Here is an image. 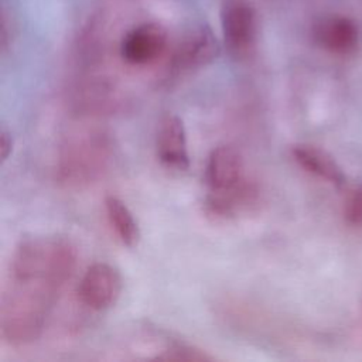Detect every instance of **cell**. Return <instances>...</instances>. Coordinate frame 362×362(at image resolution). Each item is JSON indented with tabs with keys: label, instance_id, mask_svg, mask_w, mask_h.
<instances>
[{
	"label": "cell",
	"instance_id": "7a4b0ae2",
	"mask_svg": "<svg viewBox=\"0 0 362 362\" xmlns=\"http://www.w3.org/2000/svg\"><path fill=\"white\" fill-rule=\"evenodd\" d=\"M58 296L35 287L10 283L0 303V335L13 346L35 342Z\"/></svg>",
	"mask_w": 362,
	"mask_h": 362
},
{
	"label": "cell",
	"instance_id": "5bb4252c",
	"mask_svg": "<svg viewBox=\"0 0 362 362\" xmlns=\"http://www.w3.org/2000/svg\"><path fill=\"white\" fill-rule=\"evenodd\" d=\"M153 359L165 362H211L215 358L195 345L173 342L165 346L160 354H157Z\"/></svg>",
	"mask_w": 362,
	"mask_h": 362
},
{
	"label": "cell",
	"instance_id": "6da1fadb",
	"mask_svg": "<svg viewBox=\"0 0 362 362\" xmlns=\"http://www.w3.org/2000/svg\"><path fill=\"white\" fill-rule=\"evenodd\" d=\"M76 260V246L65 236L24 238L11 256L10 283L38 286L59 296L74 274Z\"/></svg>",
	"mask_w": 362,
	"mask_h": 362
},
{
	"label": "cell",
	"instance_id": "8fae6325",
	"mask_svg": "<svg viewBox=\"0 0 362 362\" xmlns=\"http://www.w3.org/2000/svg\"><path fill=\"white\" fill-rule=\"evenodd\" d=\"M311 34L315 44L331 54L348 55L358 47V27L345 16L327 14L320 17L313 24Z\"/></svg>",
	"mask_w": 362,
	"mask_h": 362
},
{
	"label": "cell",
	"instance_id": "ba28073f",
	"mask_svg": "<svg viewBox=\"0 0 362 362\" xmlns=\"http://www.w3.org/2000/svg\"><path fill=\"white\" fill-rule=\"evenodd\" d=\"M249 177L250 175L246 174L245 158L233 146L222 144L209 153L204 173L208 192L232 189L245 182Z\"/></svg>",
	"mask_w": 362,
	"mask_h": 362
},
{
	"label": "cell",
	"instance_id": "277c9868",
	"mask_svg": "<svg viewBox=\"0 0 362 362\" xmlns=\"http://www.w3.org/2000/svg\"><path fill=\"white\" fill-rule=\"evenodd\" d=\"M221 25L228 51L235 58H246L255 49L259 21L247 0H225L221 7Z\"/></svg>",
	"mask_w": 362,
	"mask_h": 362
},
{
	"label": "cell",
	"instance_id": "9a60e30c",
	"mask_svg": "<svg viewBox=\"0 0 362 362\" xmlns=\"http://www.w3.org/2000/svg\"><path fill=\"white\" fill-rule=\"evenodd\" d=\"M344 216L349 225L362 226V185H355L346 191Z\"/></svg>",
	"mask_w": 362,
	"mask_h": 362
},
{
	"label": "cell",
	"instance_id": "5b68a950",
	"mask_svg": "<svg viewBox=\"0 0 362 362\" xmlns=\"http://www.w3.org/2000/svg\"><path fill=\"white\" fill-rule=\"evenodd\" d=\"M123 290L120 272L105 262L90 264L78 284L79 301L93 311H105L113 307Z\"/></svg>",
	"mask_w": 362,
	"mask_h": 362
},
{
	"label": "cell",
	"instance_id": "7c38bea8",
	"mask_svg": "<svg viewBox=\"0 0 362 362\" xmlns=\"http://www.w3.org/2000/svg\"><path fill=\"white\" fill-rule=\"evenodd\" d=\"M291 156L294 161L307 173L327 182H331L338 188L345 184L342 168L324 148L307 143H300L291 147Z\"/></svg>",
	"mask_w": 362,
	"mask_h": 362
},
{
	"label": "cell",
	"instance_id": "52a82bcc",
	"mask_svg": "<svg viewBox=\"0 0 362 362\" xmlns=\"http://www.w3.org/2000/svg\"><path fill=\"white\" fill-rule=\"evenodd\" d=\"M167 31L158 23H143L126 33L120 42V57L133 66L156 62L167 48Z\"/></svg>",
	"mask_w": 362,
	"mask_h": 362
},
{
	"label": "cell",
	"instance_id": "9c48e42d",
	"mask_svg": "<svg viewBox=\"0 0 362 362\" xmlns=\"http://www.w3.org/2000/svg\"><path fill=\"white\" fill-rule=\"evenodd\" d=\"M262 191L257 181L249 177L240 185L221 192H208L204 199V211L218 221L235 219L253 211L260 202Z\"/></svg>",
	"mask_w": 362,
	"mask_h": 362
},
{
	"label": "cell",
	"instance_id": "8992f818",
	"mask_svg": "<svg viewBox=\"0 0 362 362\" xmlns=\"http://www.w3.org/2000/svg\"><path fill=\"white\" fill-rule=\"evenodd\" d=\"M219 52L221 45L212 28L205 23L195 24L177 44L171 59V68L178 74L191 72L215 61Z\"/></svg>",
	"mask_w": 362,
	"mask_h": 362
},
{
	"label": "cell",
	"instance_id": "4fadbf2b",
	"mask_svg": "<svg viewBox=\"0 0 362 362\" xmlns=\"http://www.w3.org/2000/svg\"><path fill=\"white\" fill-rule=\"evenodd\" d=\"M105 211L112 230L126 247H136L140 242V228L129 206L116 195L105 198Z\"/></svg>",
	"mask_w": 362,
	"mask_h": 362
},
{
	"label": "cell",
	"instance_id": "3957f363",
	"mask_svg": "<svg viewBox=\"0 0 362 362\" xmlns=\"http://www.w3.org/2000/svg\"><path fill=\"white\" fill-rule=\"evenodd\" d=\"M115 146L112 137L102 130L71 136L61 146L57 164V181L72 189L96 182L112 164Z\"/></svg>",
	"mask_w": 362,
	"mask_h": 362
},
{
	"label": "cell",
	"instance_id": "30bf717a",
	"mask_svg": "<svg viewBox=\"0 0 362 362\" xmlns=\"http://www.w3.org/2000/svg\"><path fill=\"white\" fill-rule=\"evenodd\" d=\"M156 154L160 163L175 171H185L189 167L188 141L184 122L174 113H167L161 117L157 137Z\"/></svg>",
	"mask_w": 362,
	"mask_h": 362
},
{
	"label": "cell",
	"instance_id": "2e32d148",
	"mask_svg": "<svg viewBox=\"0 0 362 362\" xmlns=\"http://www.w3.org/2000/svg\"><path fill=\"white\" fill-rule=\"evenodd\" d=\"M13 150V139L8 130L3 129L0 132V156H1V161H6L8 158V156L11 154Z\"/></svg>",
	"mask_w": 362,
	"mask_h": 362
}]
</instances>
